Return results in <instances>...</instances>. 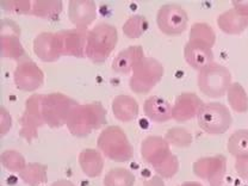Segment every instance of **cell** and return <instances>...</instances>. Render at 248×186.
I'll return each instance as SVG.
<instances>
[{
	"label": "cell",
	"instance_id": "15",
	"mask_svg": "<svg viewBox=\"0 0 248 186\" xmlns=\"http://www.w3.org/2000/svg\"><path fill=\"white\" fill-rule=\"evenodd\" d=\"M68 17L77 29L87 30L97 18V6L92 0H71Z\"/></svg>",
	"mask_w": 248,
	"mask_h": 186
},
{
	"label": "cell",
	"instance_id": "24",
	"mask_svg": "<svg viewBox=\"0 0 248 186\" xmlns=\"http://www.w3.org/2000/svg\"><path fill=\"white\" fill-rule=\"evenodd\" d=\"M63 5L60 0H35L31 15L42 19L56 20L60 17Z\"/></svg>",
	"mask_w": 248,
	"mask_h": 186
},
{
	"label": "cell",
	"instance_id": "33",
	"mask_svg": "<svg viewBox=\"0 0 248 186\" xmlns=\"http://www.w3.org/2000/svg\"><path fill=\"white\" fill-rule=\"evenodd\" d=\"M155 173L162 179H170L174 177L179 170V160L177 155L170 153L165 160H162L159 165L153 167Z\"/></svg>",
	"mask_w": 248,
	"mask_h": 186
},
{
	"label": "cell",
	"instance_id": "29",
	"mask_svg": "<svg viewBox=\"0 0 248 186\" xmlns=\"http://www.w3.org/2000/svg\"><path fill=\"white\" fill-rule=\"evenodd\" d=\"M104 186H134L135 184V175L131 170L117 167L112 169L105 174L103 180Z\"/></svg>",
	"mask_w": 248,
	"mask_h": 186
},
{
	"label": "cell",
	"instance_id": "9",
	"mask_svg": "<svg viewBox=\"0 0 248 186\" xmlns=\"http://www.w3.org/2000/svg\"><path fill=\"white\" fill-rule=\"evenodd\" d=\"M156 24L166 36H180L187 29V12L178 4H165L157 11Z\"/></svg>",
	"mask_w": 248,
	"mask_h": 186
},
{
	"label": "cell",
	"instance_id": "36",
	"mask_svg": "<svg viewBox=\"0 0 248 186\" xmlns=\"http://www.w3.org/2000/svg\"><path fill=\"white\" fill-rule=\"evenodd\" d=\"M234 167L240 178L248 180V157H237Z\"/></svg>",
	"mask_w": 248,
	"mask_h": 186
},
{
	"label": "cell",
	"instance_id": "3",
	"mask_svg": "<svg viewBox=\"0 0 248 186\" xmlns=\"http://www.w3.org/2000/svg\"><path fill=\"white\" fill-rule=\"evenodd\" d=\"M97 147L105 157L115 162H126L134 155L133 146L128 136L118 125H110L103 129L98 136Z\"/></svg>",
	"mask_w": 248,
	"mask_h": 186
},
{
	"label": "cell",
	"instance_id": "28",
	"mask_svg": "<svg viewBox=\"0 0 248 186\" xmlns=\"http://www.w3.org/2000/svg\"><path fill=\"white\" fill-rule=\"evenodd\" d=\"M188 41L203 43L213 48L216 42L215 31L206 23H195L188 33Z\"/></svg>",
	"mask_w": 248,
	"mask_h": 186
},
{
	"label": "cell",
	"instance_id": "17",
	"mask_svg": "<svg viewBox=\"0 0 248 186\" xmlns=\"http://www.w3.org/2000/svg\"><path fill=\"white\" fill-rule=\"evenodd\" d=\"M203 104L204 103L196 93H182L175 98L173 104V120L178 123H184L195 117L197 118Z\"/></svg>",
	"mask_w": 248,
	"mask_h": 186
},
{
	"label": "cell",
	"instance_id": "23",
	"mask_svg": "<svg viewBox=\"0 0 248 186\" xmlns=\"http://www.w3.org/2000/svg\"><path fill=\"white\" fill-rule=\"evenodd\" d=\"M217 25L227 35H240L248 28V17L240 15L232 7L217 17Z\"/></svg>",
	"mask_w": 248,
	"mask_h": 186
},
{
	"label": "cell",
	"instance_id": "20",
	"mask_svg": "<svg viewBox=\"0 0 248 186\" xmlns=\"http://www.w3.org/2000/svg\"><path fill=\"white\" fill-rule=\"evenodd\" d=\"M146 117L154 123H166L173 120V107L164 98L152 95L144 102Z\"/></svg>",
	"mask_w": 248,
	"mask_h": 186
},
{
	"label": "cell",
	"instance_id": "27",
	"mask_svg": "<svg viewBox=\"0 0 248 186\" xmlns=\"http://www.w3.org/2000/svg\"><path fill=\"white\" fill-rule=\"evenodd\" d=\"M227 149L234 157H248V130H236L229 136Z\"/></svg>",
	"mask_w": 248,
	"mask_h": 186
},
{
	"label": "cell",
	"instance_id": "7",
	"mask_svg": "<svg viewBox=\"0 0 248 186\" xmlns=\"http://www.w3.org/2000/svg\"><path fill=\"white\" fill-rule=\"evenodd\" d=\"M79 103L63 93L43 94L42 111L46 125L50 128H61L67 124L72 111Z\"/></svg>",
	"mask_w": 248,
	"mask_h": 186
},
{
	"label": "cell",
	"instance_id": "1",
	"mask_svg": "<svg viewBox=\"0 0 248 186\" xmlns=\"http://www.w3.org/2000/svg\"><path fill=\"white\" fill-rule=\"evenodd\" d=\"M105 123L107 110L102 103L95 102L89 104H78L72 111L66 125L72 135L82 139L102 128Z\"/></svg>",
	"mask_w": 248,
	"mask_h": 186
},
{
	"label": "cell",
	"instance_id": "13",
	"mask_svg": "<svg viewBox=\"0 0 248 186\" xmlns=\"http://www.w3.org/2000/svg\"><path fill=\"white\" fill-rule=\"evenodd\" d=\"M33 53L43 62H55L62 56L60 36L58 32H41L33 40Z\"/></svg>",
	"mask_w": 248,
	"mask_h": 186
},
{
	"label": "cell",
	"instance_id": "18",
	"mask_svg": "<svg viewBox=\"0 0 248 186\" xmlns=\"http://www.w3.org/2000/svg\"><path fill=\"white\" fill-rule=\"evenodd\" d=\"M184 58L188 66L200 72L214 63L213 48L203 43L187 41L184 46Z\"/></svg>",
	"mask_w": 248,
	"mask_h": 186
},
{
	"label": "cell",
	"instance_id": "35",
	"mask_svg": "<svg viewBox=\"0 0 248 186\" xmlns=\"http://www.w3.org/2000/svg\"><path fill=\"white\" fill-rule=\"evenodd\" d=\"M12 128V116L4 107L0 108V136L4 138Z\"/></svg>",
	"mask_w": 248,
	"mask_h": 186
},
{
	"label": "cell",
	"instance_id": "30",
	"mask_svg": "<svg viewBox=\"0 0 248 186\" xmlns=\"http://www.w3.org/2000/svg\"><path fill=\"white\" fill-rule=\"evenodd\" d=\"M149 23L147 18L142 15H134L129 17L123 24V33L128 38L135 40L140 38L148 30Z\"/></svg>",
	"mask_w": 248,
	"mask_h": 186
},
{
	"label": "cell",
	"instance_id": "14",
	"mask_svg": "<svg viewBox=\"0 0 248 186\" xmlns=\"http://www.w3.org/2000/svg\"><path fill=\"white\" fill-rule=\"evenodd\" d=\"M62 48V56L84 58L86 56V43L89 30L67 29L59 31Z\"/></svg>",
	"mask_w": 248,
	"mask_h": 186
},
{
	"label": "cell",
	"instance_id": "39",
	"mask_svg": "<svg viewBox=\"0 0 248 186\" xmlns=\"http://www.w3.org/2000/svg\"><path fill=\"white\" fill-rule=\"evenodd\" d=\"M50 186H76V184H74L73 182H71V180L60 179V180H56V182H54Z\"/></svg>",
	"mask_w": 248,
	"mask_h": 186
},
{
	"label": "cell",
	"instance_id": "31",
	"mask_svg": "<svg viewBox=\"0 0 248 186\" xmlns=\"http://www.w3.org/2000/svg\"><path fill=\"white\" fill-rule=\"evenodd\" d=\"M0 162L5 169L12 173H20L28 165L24 155L14 149L2 152L0 155Z\"/></svg>",
	"mask_w": 248,
	"mask_h": 186
},
{
	"label": "cell",
	"instance_id": "11",
	"mask_svg": "<svg viewBox=\"0 0 248 186\" xmlns=\"http://www.w3.org/2000/svg\"><path fill=\"white\" fill-rule=\"evenodd\" d=\"M0 55L17 62L27 56L20 42V28L17 23L7 18L0 22Z\"/></svg>",
	"mask_w": 248,
	"mask_h": 186
},
{
	"label": "cell",
	"instance_id": "19",
	"mask_svg": "<svg viewBox=\"0 0 248 186\" xmlns=\"http://www.w3.org/2000/svg\"><path fill=\"white\" fill-rule=\"evenodd\" d=\"M144 58L146 56H144V51L142 46H128V48L121 50L118 55L113 59L112 71L117 74H123V76L133 73L136 64Z\"/></svg>",
	"mask_w": 248,
	"mask_h": 186
},
{
	"label": "cell",
	"instance_id": "21",
	"mask_svg": "<svg viewBox=\"0 0 248 186\" xmlns=\"http://www.w3.org/2000/svg\"><path fill=\"white\" fill-rule=\"evenodd\" d=\"M111 108H112V113L116 120L123 123L135 121L140 112L139 103L128 94L116 95L111 103Z\"/></svg>",
	"mask_w": 248,
	"mask_h": 186
},
{
	"label": "cell",
	"instance_id": "10",
	"mask_svg": "<svg viewBox=\"0 0 248 186\" xmlns=\"http://www.w3.org/2000/svg\"><path fill=\"white\" fill-rule=\"evenodd\" d=\"M196 177L205 180L209 186H224L227 173V157L224 155L204 156L192 165Z\"/></svg>",
	"mask_w": 248,
	"mask_h": 186
},
{
	"label": "cell",
	"instance_id": "6",
	"mask_svg": "<svg viewBox=\"0 0 248 186\" xmlns=\"http://www.w3.org/2000/svg\"><path fill=\"white\" fill-rule=\"evenodd\" d=\"M198 125L209 135H222L231 129L232 117L229 108L222 103L203 104L197 115Z\"/></svg>",
	"mask_w": 248,
	"mask_h": 186
},
{
	"label": "cell",
	"instance_id": "2",
	"mask_svg": "<svg viewBox=\"0 0 248 186\" xmlns=\"http://www.w3.org/2000/svg\"><path fill=\"white\" fill-rule=\"evenodd\" d=\"M117 42V29L108 23H99L87 33L86 58L95 64L104 63L115 50Z\"/></svg>",
	"mask_w": 248,
	"mask_h": 186
},
{
	"label": "cell",
	"instance_id": "25",
	"mask_svg": "<svg viewBox=\"0 0 248 186\" xmlns=\"http://www.w3.org/2000/svg\"><path fill=\"white\" fill-rule=\"evenodd\" d=\"M19 178L29 186H42L48 182L46 166L40 162H29L19 173Z\"/></svg>",
	"mask_w": 248,
	"mask_h": 186
},
{
	"label": "cell",
	"instance_id": "37",
	"mask_svg": "<svg viewBox=\"0 0 248 186\" xmlns=\"http://www.w3.org/2000/svg\"><path fill=\"white\" fill-rule=\"evenodd\" d=\"M232 5L240 15L248 17V0H234Z\"/></svg>",
	"mask_w": 248,
	"mask_h": 186
},
{
	"label": "cell",
	"instance_id": "38",
	"mask_svg": "<svg viewBox=\"0 0 248 186\" xmlns=\"http://www.w3.org/2000/svg\"><path fill=\"white\" fill-rule=\"evenodd\" d=\"M142 186H165V184H164V179L156 174L154 175V177H152L151 179L146 180Z\"/></svg>",
	"mask_w": 248,
	"mask_h": 186
},
{
	"label": "cell",
	"instance_id": "16",
	"mask_svg": "<svg viewBox=\"0 0 248 186\" xmlns=\"http://www.w3.org/2000/svg\"><path fill=\"white\" fill-rule=\"evenodd\" d=\"M170 147L169 142L162 136L149 135L141 143V156L147 164L155 167L172 153Z\"/></svg>",
	"mask_w": 248,
	"mask_h": 186
},
{
	"label": "cell",
	"instance_id": "22",
	"mask_svg": "<svg viewBox=\"0 0 248 186\" xmlns=\"http://www.w3.org/2000/svg\"><path fill=\"white\" fill-rule=\"evenodd\" d=\"M79 165L86 177H99L104 170V157H103L102 152L99 149H84L79 154Z\"/></svg>",
	"mask_w": 248,
	"mask_h": 186
},
{
	"label": "cell",
	"instance_id": "5",
	"mask_svg": "<svg viewBox=\"0 0 248 186\" xmlns=\"http://www.w3.org/2000/svg\"><path fill=\"white\" fill-rule=\"evenodd\" d=\"M165 74V68L159 60L154 58H144L136 64L129 87L138 94H147L156 86Z\"/></svg>",
	"mask_w": 248,
	"mask_h": 186
},
{
	"label": "cell",
	"instance_id": "34",
	"mask_svg": "<svg viewBox=\"0 0 248 186\" xmlns=\"http://www.w3.org/2000/svg\"><path fill=\"white\" fill-rule=\"evenodd\" d=\"M1 9L15 15H29L32 11V1L30 0H1Z\"/></svg>",
	"mask_w": 248,
	"mask_h": 186
},
{
	"label": "cell",
	"instance_id": "8",
	"mask_svg": "<svg viewBox=\"0 0 248 186\" xmlns=\"http://www.w3.org/2000/svg\"><path fill=\"white\" fill-rule=\"evenodd\" d=\"M42 103L43 94H32L25 102L24 112L20 117L19 136L29 143L38 138V129L46 124Z\"/></svg>",
	"mask_w": 248,
	"mask_h": 186
},
{
	"label": "cell",
	"instance_id": "26",
	"mask_svg": "<svg viewBox=\"0 0 248 186\" xmlns=\"http://www.w3.org/2000/svg\"><path fill=\"white\" fill-rule=\"evenodd\" d=\"M229 107L237 113H245L248 110V95L246 90L239 82H232L227 92Z\"/></svg>",
	"mask_w": 248,
	"mask_h": 186
},
{
	"label": "cell",
	"instance_id": "12",
	"mask_svg": "<svg viewBox=\"0 0 248 186\" xmlns=\"http://www.w3.org/2000/svg\"><path fill=\"white\" fill-rule=\"evenodd\" d=\"M15 85L19 91L33 92L45 82V74L32 59L23 58L18 61L14 73Z\"/></svg>",
	"mask_w": 248,
	"mask_h": 186
},
{
	"label": "cell",
	"instance_id": "40",
	"mask_svg": "<svg viewBox=\"0 0 248 186\" xmlns=\"http://www.w3.org/2000/svg\"><path fill=\"white\" fill-rule=\"evenodd\" d=\"M179 186H203V185L198 182H185L183 183V184H180Z\"/></svg>",
	"mask_w": 248,
	"mask_h": 186
},
{
	"label": "cell",
	"instance_id": "4",
	"mask_svg": "<svg viewBox=\"0 0 248 186\" xmlns=\"http://www.w3.org/2000/svg\"><path fill=\"white\" fill-rule=\"evenodd\" d=\"M232 84L231 71L216 62L198 72V89L209 98L216 99L223 97L224 94H227Z\"/></svg>",
	"mask_w": 248,
	"mask_h": 186
},
{
	"label": "cell",
	"instance_id": "32",
	"mask_svg": "<svg viewBox=\"0 0 248 186\" xmlns=\"http://www.w3.org/2000/svg\"><path fill=\"white\" fill-rule=\"evenodd\" d=\"M165 139L169 142L170 146L178 147V148H187L193 142L192 134L182 126H174V128L169 129Z\"/></svg>",
	"mask_w": 248,
	"mask_h": 186
}]
</instances>
